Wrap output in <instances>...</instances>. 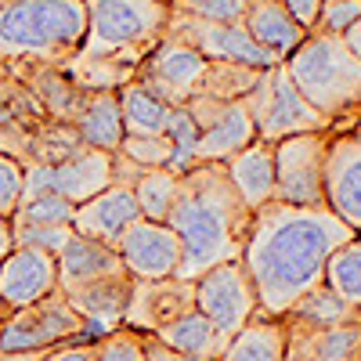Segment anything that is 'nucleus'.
Here are the masks:
<instances>
[{"instance_id": "obj_42", "label": "nucleus", "mask_w": 361, "mask_h": 361, "mask_svg": "<svg viewBox=\"0 0 361 361\" xmlns=\"http://www.w3.org/2000/svg\"><path fill=\"white\" fill-rule=\"evenodd\" d=\"M286 11L293 15V22L304 29V33H314V25H318V15H322V4L325 0H282Z\"/></svg>"}, {"instance_id": "obj_12", "label": "nucleus", "mask_w": 361, "mask_h": 361, "mask_svg": "<svg viewBox=\"0 0 361 361\" xmlns=\"http://www.w3.org/2000/svg\"><path fill=\"white\" fill-rule=\"evenodd\" d=\"M325 206L361 235V127L333 130L325 152Z\"/></svg>"}, {"instance_id": "obj_32", "label": "nucleus", "mask_w": 361, "mask_h": 361, "mask_svg": "<svg viewBox=\"0 0 361 361\" xmlns=\"http://www.w3.org/2000/svg\"><path fill=\"white\" fill-rule=\"evenodd\" d=\"M260 69L253 66H238V62H209L206 66V76L199 83V94L206 98H217V102H243L253 83H257ZM195 98V94H192Z\"/></svg>"}, {"instance_id": "obj_2", "label": "nucleus", "mask_w": 361, "mask_h": 361, "mask_svg": "<svg viewBox=\"0 0 361 361\" xmlns=\"http://www.w3.org/2000/svg\"><path fill=\"white\" fill-rule=\"evenodd\" d=\"M253 209L231 188L224 163H195L180 173V192L166 224L180 238L177 279H199L224 260H238L246 246Z\"/></svg>"}, {"instance_id": "obj_15", "label": "nucleus", "mask_w": 361, "mask_h": 361, "mask_svg": "<svg viewBox=\"0 0 361 361\" xmlns=\"http://www.w3.org/2000/svg\"><path fill=\"white\" fill-rule=\"evenodd\" d=\"M58 293V260L47 250L15 246L0 260V307L8 314Z\"/></svg>"}, {"instance_id": "obj_9", "label": "nucleus", "mask_w": 361, "mask_h": 361, "mask_svg": "<svg viewBox=\"0 0 361 361\" xmlns=\"http://www.w3.org/2000/svg\"><path fill=\"white\" fill-rule=\"evenodd\" d=\"M195 307L224 336H235L246 322L260 314V300L243 260H224L195 279Z\"/></svg>"}, {"instance_id": "obj_22", "label": "nucleus", "mask_w": 361, "mask_h": 361, "mask_svg": "<svg viewBox=\"0 0 361 361\" xmlns=\"http://www.w3.org/2000/svg\"><path fill=\"white\" fill-rule=\"evenodd\" d=\"M11 76H18L25 83V90L40 102L47 119H62V123H73V116L83 102L87 90L58 66H15L8 69Z\"/></svg>"}, {"instance_id": "obj_26", "label": "nucleus", "mask_w": 361, "mask_h": 361, "mask_svg": "<svg viewBox=\"0 0 361 361\" xmlns=\"http://www.w3.org/2000/svg\"><path fill=\"white\" fill-rule=\"evenodd\" d=\"M156 336L170 350L185 354V357H199V361H217L224 354V347H228V336L199 307H192L188 314H180L177 322H170L166 329H159Z\"/></svg>"}, {"instance_id": "obj_33", "label": "nucleus", "mask_w": 361, "mask_h": 361, "mask_svg": "<svg viewBox=\"0 0 361 361\" xmlns=\"http://www.w3.org/2000/svg\"><path fill=\"white\" fill-rule=\"evenodd\" d=\"M76 148H83V141H80L73 123H62V119H44V123L37 127V134H33V163L54 166V163L69 159Z\"/></svg>"}, {"instance_id": "obj_39", "label": "nucleus", "mask_w": 361, "mask_h": 361, "mask_svg": "<svg viewBox=\"0 0 361 361\" xmlns=\"http://www.w3.org/2000/svg\"><path fill=\"white\" fill-rule=\"evenodd\" d=\"M11 228H15V246L47 250L54 257L73 235V224H11Z\"/></svg>"}, {"instance_id": "obj_47", "label": "nucleus", "mask_w": 361, "mask_h": 361, "mask_svg": "<svg viewBox=\"0 0 361 361\" xmlns=\"http://www.w3.org/2000/svg\"><path fill=\"white\" fill-rule=\"evenodd\" d=\"M44 350H22V354H0V361H40Z\"/></svg>"}, {"instance_id": "obj_30", "label": "nucleus", "mask_w": 361, "mask_h": 361, "mask_svg": "<svg viewBox=\"0 0 361 361\" xmlns=\"http://www.w3.org/2000/svg\"><path fill=\"white\" fill-rule=\"evenodd\" d=\"M282 318L286 322H304V325H343V322H357L361 311L347 307L333 289L318 282L314 289H307L304 296H300Z\"/></svg>"}, {"instance_id": "obj_23", "label": "nucleus", "mask_w": 361, "mask_h": 361, "mask_svg": "<svg viewBox=\"0 0 361 361\" xmlns=\"http://www.w3.org/2000/svg\"><path fill=\"white\" fill-rule=\"evenodd\" d=\"M243 25L275 62H286L307 37L304 29L293 22V15L286 11L282 0H250L246 15H243Z\"/></svg>"}, {"instance_id": "obj_19", "label": "nucleus", "mask_w": 361, "mask_h": 361, "mask_svg": "<svg viewBox=\"0 0 361 361\" xmlns=\"http://www.w3.org/2000/svg\"><path fill=\"white\" fill-rule=\"evenodd\" d=\"M58 289L62 293H73L80 286H90L98 279H109V275H123V260H119V250L116 246H105V243H94L87 235H69V243L58 250Z\"/></svg>"}, {"instance_id": "obj_14", "label": "nucleus", "mask_w": 361, "mask_h": 361, "mask_svg": "<svg viewBox=\"0 0 361 361\" xmlns=\"http://www.w3.org/2000/svg\"><path fill=\"white\" fill-rule=\"evenodd\" d=\"M116 250L130 279H173L180 267V238L166 221H134Z\"/></svg>"}, {"instance_id": "obj_38", "label": "nucleus", "mask_w": 361, "mask_h": 361, "mask_svg": "<svg viewBox=\"0 0 361 361\" xmlns=\"http://www.w3.org/2000/svg\"><path fill=\"white\" fill-rule=\"evenodd\" d=\"M173 11L202 22H243L250 0H170Z\"/></svg>"}, {"instance_id": "obj_25", "label": "nucleus", "mask_w": 361, "mask_h": 361, "mask_svg": "<svg viewBox=\"0 0 361 361\" xmlns=\"http://www.w3.org/2000/svg\"><path fill=\"white\" fill-rule=\"evenodd\" d=\"M257 137V127L246 112L243 102H228L217 119L209 127L199 130V163H228L235 152H243V148Z\"/></svg>"}, {"instance_id": "obj_6", "label": "nucleus", "mask_w": 361, "mask_h": 361, "mask_svg": "<svg viewBox=\"0 0 361 361\" xmlns=\"http://www.w3.org/2000/svg\"><path fill=\"white\" fill-rule=\"evenodd\" d=\"M253 127H257V137L260 141H282V137H293V134H314V130H333V123L300 94L296 83L289 80L286 66L275 62L260 69L253 90L243 98Z\"/></svg>"}, {"instance_id": "obj_44", "label": "nucleus", "mask_w": 361, "mask_h": 361, "mask_svg": "<svg viewBox=\"0 0 361 361\" xmlns=\"http://www.w3.org/2000/svg\"><path fill=\"white\" fill-rule=\"evenodd\" d=\"M141 173H145V170H141L137 163H130L123 152H112V185H119V188H134Z\"/></svg>"}, {"instance_id": "obj_43", "label": "nucleus", "mask_w": 361, "mask_h": 361, "mask_svg": "<svg viewBox=\"0 0 361 361\" xmlns=\"http://www.w3.org/2000/svg\"><path fill=\"white\" fill-rule=\"evenodd\" d=\"M40 361H94V343L73 340V343H62V347H51V350H44Z\"/></svg>"}, {"instance_id": "obj_45", "label": "nucleus", "mask_w": 361, "mask_h": 361, "mask_svg": "<svg viewBox=\"0 0 361 361\" xmlns=\"http://www.w3.org/2000/svg\"><path fill=\"white\" fill-rule=\"evenodd\" d=\"M15 250V228H11V217L0 214V260Z\"/></svg>"}, {"instance_id": "obj_4", "label": "nucleus", "mask_w": 361, "mask_h": 361, "mask_svg": "<svg viewBox=\"0 0 361 361\" xmlns=\"http://www.w3.org/2000/svg\"><path fill=\"white\" fill-rule=\"evenodd\" d=\"M87 37V0H0V66L62 69Z\"/></svg>"}, {"instance_id": "obj_41", "label": "nucleus", "mask_w": 361, "mask_h": 361, "mask_svg": "<svg viewBox=\"0 0 361 361\" xmlns=\"http://www.w3.org/2000/svg\"><path fill=\"white\" fill-rule=\"evenodd\" d=\"M22 177H25L22 163L0 152V214L4 217H11L22 202Z\"/></svg>"}, {"instance_id": "obj_34", "label": "nucleus", "mask_w": 361, "mask_h": 361, "mask_svg": "<svg viewBox=\"0 0 361 361\" xmlns=\"http://www.w3.org/2000/svg\"><path fill=\"white\" fill-rule=\"evenodd\" d=\"M170 141H173V163L170 170L173 173H188L195 163H199V127H195V119L188 116V109L180 105L170 112V127H166Z\"/></svg>"}, {"instance_id": "obj_46", "label": "nucleus", "mask_w": 361, "mask_h": 361, "mask_svg": "<svg viewBox=\"0 0 361 361\" xmlns=\"http://www.w3.org/2000/svg\"><path fill=\"white\" fill-rule=\"evenodd\" d=\"M343 44H347V51L357 58V62H361V18L350 25V29H343V37H340Z\"/></svg>"}, {"instance_id": "obj_18", "label": "nucleus", "mask_w": 361, "mask_h": 361, "mask_svg": "<svg viewBox=\"0 0 361 361\" xmlns=\"http://www.w3.org/2000/svg\"><path fill=\"white\" fill-rule=\"evenodd\" d=\"M286 357L282 361H354L361 343V318L343 325H304L286 322Z\"/></svg>"}, {"instance_id": "obj_35", "label": "nucleus", "mask_w": 361, "mask_h": 361, "mask_svg": "<svg viewBox=\"0 0 361 361\" xmlns=\"http://www.w3.org/2000/svg\"><path fill=\"white\" fill-rule=\"evenodd\" d=\"M73 202L58 192H44L37 199L18 202V209L11 214V224H73Z\"/></svg>"}, {"instance_id": "obj_48", "label": "nucleus", "mask_w": 361, "mask_h": 361, "mask_svg": "<svg viewBox=\"0 0 361 361\" xmlns=\"http://www.w3.org/2000/svg\"><path fill=\"white\" fill-rule=\"evenodd\" d=\"M8 80H11L8 66H0V98H4V90H8Z\"/></svg>"}, {"instance_id": "obj_31", "label": "nucleus", "mask_w": 361, "mask_h": 361, "mask_svg": "<svg viewBox=\"0 0 361 361\" xmlns=\"http://www.w3.org/2000/svg\"><path fill=\"white\" fill-rule=\"evenodd\" d=\"M130 192L137 199V209L145 221H166L177 202V192H180V173H173L170 166L145 170Z\"/></svg>"}, {"instance_id": "obj_21", "label": "nucleus", "mask_w": 361, "mask_h": 361, "mask_svg": "<svg viewBox=\"0 0 361 361\" xmlns=\"http://www.w3.org/2000/svg\"><path fill=\"white\" fill-rule=\"evenodd\" d=\"M228 180L250 209H260L275 199V145L253 137L243 152H235L228 163Z\"/></svg>"}, {"instance_id": "obj_29", "label": "nucleus", "mask_w": 361, "mask_h": 361, "mask_svg": "<svg viewBox=\"0 0 361 361\" xmlns=\"http://www.w3.org/2000/svg\"><path fill=\"white\" fill-rule=\"evenodd\" d=\"M322 286H329L347 307L361 311V235H354L350 243L336 246L333 257L325 260Z\"/></svg>"}, {"instance_id": "obj_10", "label": "nucleus", "mask_w": 361, "mask_h": 361, "mask_svg": "<svg viewBox=\"0 0 361 361\" xmlns=\"http://www.w3.org/2000/svg\"><path fill=\"white\" fill-rule=\"evenodd\" d=\"M209 58H202L195 47H188L185 40L163 37L152 51L145 54V62L137 66V83L148 87L159 102H166L170 109H180L192 94H199V83L206 76Z\"/></svg>"}, {"instance_id": "obj_27", "label": "nucleus", "mask_w": 361, "mask_h": 361, "mask_svg": "<svg viewBox=\"0 0 361 361\" xmlns=\"http://www.w3.org/2000/svg\"><path fill=\"white\" fill-rule=\"evenodd\" d=\"M286 357V329L282 318L257 314L246 322L235 336H228V347L217 361H282Z\"/></svg>"}, {"instance_id": "obj_20", "label": "nucleus", "mask_w": 361, "mask_h": 361, "mask_svg": "<svg viewBox=\"0 0 361 361\" xmlns=\"http://www.w3.org/2000/svg\"><path fill=\"white\" fill-rule=\"evenodd\" d=\"M112 185V152L102 148H76V152L62 163L51 166V192L66 195L73 206L94 199Z\"/></svg>"}, {"instance_id": "obj_5", "label": "nucleus", "mask_w": 361, "mask_h": 361, "mask_svg": "<svg viewBox=\"0 0 361 361\" xmlns=\"http://www.w3.org/2000/svg\"><path fill=\"white\" fill-rule=\"evenodd\" d=\"M286 73L296 83V90L304 94L333 130L357 127L361 116V62L347 51L340 37L329 33H307L289 58Z\"/></svg>"}, {"instance_id": "obj_28", "label": "nucleus", "mask_w": 361, "mask_h": 361, "mask_svg": "<svg viewBox=\"0 0 361 361\" xmlns=\"http://www.w3.org/2000/svg\"><path fill=\"white\" fill-rule=\"evenodd\" d=\"M119 98V116H123V134L127 137H152V134H166L170 127V105L159 102L148 87H141L137 80L123 83L116 90Z\"/></svg>"}, {"instance_id": "obj_24", "label": "nucleus", "mask_w": 361, "mask_h": 361, "mask_svg": "<svg viewBox=\"0 0 361 361\" xmlns=\"http://www.w3.org/2000/svg\"><path fill=\"white\" fill-rule=\"evenodd\" d=\"M73 127L87 148H102V152H116L123 145V116H119V98L116 90H87Z\"/></svg>"}, {"instance_id": "obj_51", "label": "nucleus", "mask_w": 361, "mask_h": 361, "mask_svg": "<svg viewBox=\"0 0 361 361\" xmlns=\"http://www.w3.org/2000/svg\"><path fill=\"white\" fill-rule=\"evenodd\" d=\"M357 127H361V116H357Z\"/></svg>"}, {"instance_id": "obj_37", "label": "nucleus", "mask_w": 361, "mask_h": 361, "mask_svg": "<svg viewBox=\"0 0 361 361\" xmlns=\"http://www.w3.org/2000/svg\"><path fill=\"white\" fill-rule=\"evenodd\" d=\"M123 152L130 163H137L141 170H156V166H170L173 163V141L170 134H152V137H123V145L116 148Z\"/></svg>"}, {"instance_id": "obj_49", "label": "nucleus", "mask_w": 361, "mask_h": 361, "mask_svg": "<svg viewBox=\"0 0 361 361\" xmlns=\"http://www.w3.org/2000/svg\"><path fill=\"white\" fill-rule=\"evenodd\" d=\"M354 361H361V343H357V350H354Z\"/></svg>"}, {"instance_id": "obj_1", "label": "nucleus", "mask_w": 361, "mask_h": 361, "mask_svg": "<svg viewBox=\"0 0 361 361\" xmlns=\"http://www.w3.org/2000/svg\"><path fill=\"white\" fill-rule=\"evenodd\" d=\"M357 231L347 228L329 206L264 202L253 209L243 260L264 318H282L307 289L322 282L325 260Z\"/></svg>"}, {"instance_id": "obj_50", "label": "nucleus", "mask_w": 361, "mask_h": 361, "mask_svg": "<svg viewBox=\"0 0 361 361\" xmlns=\"http://www.w3.org/2000/svg\"><path fill=\"white\" fill-rule=\"evenodd\" d=\"M4 314H8V311H4V307H0V318H4Z\"/></svg>"}, {"instance_id": "obj_40", "label": "nucleus", "mask_w": 361, "mask_h": 361, "mask_svg": "<svg viewBox=\"0 0 361 361\" xmlns=\"http://www.w3.org/2000/svg\"><path fill=\"white\" fill-rule=\"evenodd\" d=\"M361 18V0H325L314 33H329V37H343V29H350Z\"/></svg>"}, {"instance_id": "obj_7", "label": "nucleus", "mask_w": 361, "mask_h": 361, "mask_svg": "<svg viewBox=\"0 0 361 361\" xmlns=\"http://www.w3.org/2000/svg\"><path fill=\"white\" fill-rule=\"evenodd\" d=\"M73 340H83V318L76 314L62 289L0 318V354L51 350Z\"/></svg>"}, {"instance_id": "obj_8", "label": "nucleus", "mask_w": 361, "mask_h": 361, "mask_svg": "<svg viewBox=\"0 0 361 361\" xmlns=\"http://www.w3.org/2000/svg\"><path fill=\"white\" fill-rule=\"evenodd\" d=\"M329 134H293L275 141V202L325 206V152Z\"/></svg>"}, {"instance_id": "obj_16", "label": "nucleus", "mask_w": 361, "mask_h": 361, "mask_svg": "<svg viewBox=\"0 0 361 361\" xmlns=\"http://www.w3.org/2000/svg\"><path fill=\"white\" fill-rule=\"evenodd\" d=\"M130 275H109L98 279L90 286H80L73 293H66V300L76 307V314L83 318V340L94 343L105 333L123 325V311H127V300H130Z\"/></svg>"}, {"instance_id": "obj_17", "label": "nucleus", "mask_w": 361, "mask_h": 361, "mask_svg": "<svg viewBox=\"0 0 361 361\" xmlns=\"http://www.w3.org/2000/svg\"><path fill=\"white\" fill-rule=\"evenodd\" d=\"M134 221H141L137 199L130 188H119V185H109L105 192H98L94 199H87L73 209V231L105 246H116Z\"/></svg>"}, {"instance_id": "obj_36", "label": "nucleus", "mask_w": 361, "mask_h": 361, "mask_svg": "<svg viewBox=\"0 0 361 361\" xmlns=\"http://www.w3.org/2000/svg\"><path fill=\"white\" fill-rule=\"evenodd\" d=\"M148 336L152 333H134V329L119 325L94 340V361H148Z\"/></svg>"}, {"instance_id": "obj_13", "label": "nucleus", "mask_w": 361, "mask_h": 361, "mask_svg": "<svg viewBox=\"0 0 361 361\" xmlns=\"http://www.w3.org/2000/svg\"><path fill=\"white\" fill-rule=\"evenodd\" d=\"M195 307V282L192 279H134L130 300L123 311V325L134 333H159L180 314Z\"/></svg>"}, {"instance_id": "obj_11", "label": "nucleus", "mask_w": 361, "mask_h": 361, "mask_svg": "<svg viewBox=\"0 0 361 361\" xmlns=\"http://www.w3.org/2000/svg\"><path fill=\"white\" fill-rule=\"evenodd\" d=\"M166 37L185 40L209 62H238V66H253V69L275 66V58L246 33L243 22H202V18H188V15L173 11Z\"/></svg>"}, {"instance_id": "obj_3", "label": "nucleus", "mask_w": 361, "mask_h": 361, "mask_svg": "<svg viewBox=\"0 0 361 361\" xmlns=\"http://www.w3.org/2000/svg\"><path fill=\"white\" fill-rule=\"evenodd\" d=\"M170 0H87V37L62 66L83 90H119L170 25Z\"/></svg>"}]
</instances>
